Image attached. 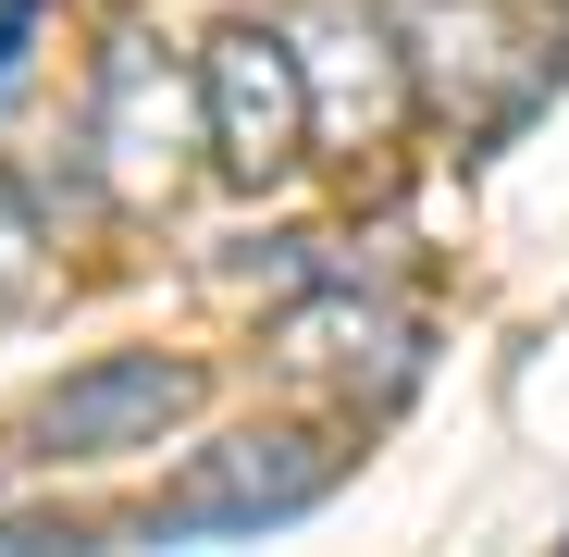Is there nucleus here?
I'll return each mask as SVG.
<instances>
[{
  "mask_svg": "<svg viewBox=\"0 0 569 557\" xmlns=\"http://www.w3.org/2000/svg\"><path fill=\"white\" fill-rule=\"evenodd\" d=\"M87 161H100L112 211H173L211 161V87L161 38H112L100 50V100H87Z\"/></svg>",
  "mask_w": 569,
  "mask_h": 557,
  "instance_id": "obj_1",
  "label": "nucleus"
},
{
  "mask_svg": "<svg viewBox=\"0 0 569 557\" xmlns=\"http://www.w3.org/2000/svg\"><path fill=\"white\" fill-rule=\"evenodd\" d=\"M347 484V446L310 434V421H248L223 446H199V471L161 484V508L137 520L149 545H186V533H272V520H310L322 496Z\"/></svg>",
  "mask_w": 569,
  "mask_h": 557,
  "instance_id": "obj_2",
  "label": "nucleus"
},
{
  "mask_svg": "<svg viewBox=\"0 0 569 557\" xmlns=\"http://www.w3.org/2000/svg\"><path fill=\"white\" fill-rule=\"evenodd\" d=\"M199 397H211L199 359H173V347H112V359L62 371V385L26 409V458H50V471H100V458L161 446Z\"/></svg>",
  "mask_w": 569,
  "mask_h": 557,
  "instance_id": "obj_3",
  "label": "nucleus"
},
{
  "mask_svg": "<svg viewBox=\"0 0 569 557\" xmlns=\"http://www.w3.org/2000/svg\"><path fill=\"white\" fill-rule=\"evenodd\" d=\"M284 38H298V74H310V137L322 149H397V125L421 112V62L409 38L371 13V0H298L284 13Z\"/></svg>",
  "mask_w": 569,
  "mask_h": 557,
  "instance_id": "obj_4",
  "label": "nucleus"
},
{
  "mask_svg": "<svg viewBox=\"0 0 569 557\" xmlns=\"http://www.w3.org/2000/svg\"><path fill=\"white\" fill-rule=\"evenodd\" d=\"M199 87H211V161L236 186H272L284 161L310 149V74H298V38L236 13L199 38Z\"/></svg>",
  "mask_w": 569,
  "mask_h": 557,
  "instance_id": "obj_5",
  "label": "nucleus"
},
{
  "mask_svg": "<svg viewBox=\"0 0 569 557\" xmlns=\"http://www.w3.org/2000/svg\"><path fill=\"white\" fill-rule=\"evenodd\" d=\"M421 74H433V100L470 125V137H508L545 87L569 74V50H545L532 26H508L496 0H446V13L421 26V50H409Z\"/></svg>",
  "mask_w": 569,
  "mask_h": 557,
  "instance_id": "obj_6",
  "label": "nucleus"
},
{
  "mask_svg": "<svg viewBox=\"0 0 569 557\" xmlns=\"http://www.w3.org/2000/svg\"><path fill=\"white\" fill-rule=\"evenodd\" d=\"M272 359L310 371V385H335V397H371V409H385V397L421 385V322L371 310V298H310V310L272 322Z\"/></svg>",
  "mask_w": 569,
  "mask_h": 557,
  "instance_id": "obj_7",
  "label": "nucleus"
},
{
  "mask_svg": "<svg viewBox=\"0 0 569 557\" xmlns=\"http://www.w3.org/2000/svg\"><path fill=\"white\" fill-rule=\"evenodd\" d=\"M557 26H569V0H557Z\"/></svg>",
  "mask_w": 569,
  "mask_h": 557,
  "instance_id": "obj_8",
  "label": "nucleus"
}]
</instances>
